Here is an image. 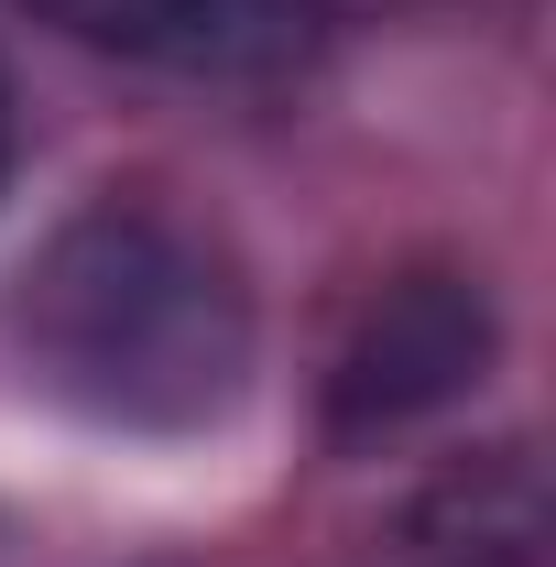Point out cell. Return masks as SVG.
<instances>
[{"label":"cell","instance_id":"1","mask_svg":"<svg viewBox=\"0 0 556 567\" xmlns=\"http://www.w3.org/2000/svg\"><path fill=\"white\" fill-rule=\"evenodd\" d=\"M22 371L110 436H208L251 393V284L197 218L153 197L76 208L11 295Z\"/></svg>","mask_w":556,"mask_h":567},{"label":"cell","instance_id":"2","mask_svg":"<svg viewBox=\"0 0 556 567\" xmlns=\"http://www.w3.org/2000/svg\"><path fill=\"white\" fill-rule=\"evenodd\" d=\"M491 350H502V317H491L481 274H404L371 295V317L349 328L339 371H328V425L339 436H382V425H415L459 393H481Z\"/></svg>","mask_w":556,"mask_h":567},{"label":"cell","instance_id":"3","mask_svg":"<svg viewBox=\"0 0 556 567\" xmlns=\"http://www.w3.org/2000/svg\"><path fill=\"white\" fill-rule=\"evenodd\" d=\"M22 11L110 66L197 87H262L328 44V0H22Z\"/></svg>","mask_w":556,"mask_h":567},{"label":"cell","instance_id":"4","mask_svg":"<svg viewBox=\"0 0 556 567\" xmlns=\"http://www.w3.org/2000/svg\"><path fill=\"white\" fill-rule=\"evenodd\" d=\"M0 164H11V87H0Z\"/></svg>","mask_w":556,"mask_h":567}]
</instances>
